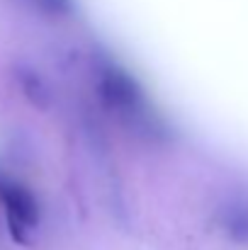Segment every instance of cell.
<instances>
[{"label": "cell", "mask_w": 248, "mask_h": 250, "mask_svg": "<svg viewBox=\"0 0 248 250\" xmlns=\"http://www.w3.org/2000/svg\"><path fill=\"white\" fill-rule=\"evenodd\" d=\"M97 95L102 104L139 131H156V114L139 81L117 63H105L97 73Z\"/></svg>", "instance_id": "6da1fadb"}, {"label": "cell", "mask_w": 248, "mask_h": 250, "mask_svg": "<svg viewBox=\"0 0 248 250\" xmlns=\"http://www.w3.org/2000/svg\"><path fill=\"white\" fill-rule=\"evenodd\" d=\"M0 204L5 209L12 241L27 243V233L39 224V204L34 194L22 182L0 175Z\"/></svg>", "instance_id": "7a4b0ae2"}, {"label": "cell", "mask_w": 248, "mask_h": 250, "mask_svg": "<svg viewBox=\"0 0 248 250\" xmlns=\"http://www.w3.org/2000/svg\"><path fill=\"white\" fill-rule=\"evenodd\" d=\"M224 229L229 231V236H234L236 241H246L248 238V209L244 207H234L224 214Z\"/></svg>", "instance_id": "3957f363"}, {"label": "cell", "mask_w": 248, "mask_h": 250, "mask_svg": "<svg viewBox=\"0 0 248 250\" xmlns=\"http://www.w3.org/2000/svg\"><path fill=\"white\" fill-rule=\"evenodd\" d=\"M22 90H24L37 104H44V100H46V90H44V85H42V81H39L37 76L22 78Z\"/></svg>", "instance_id": "277c9868"}, {"label": "cell", "mask_w": 248, "mask_h": 250, "mask_svg": "<svg viewBox=\"0 0 248 250\" xmlns=\"http://www.w3.org/2000/svg\"><path fill=\"white\" fill-rule=\"evenodd\" d=\"M42 10L51 12V15H64L71 10V0H34Z\"/></svg>", "instance_id": "5b68a950"}]
</instances>
